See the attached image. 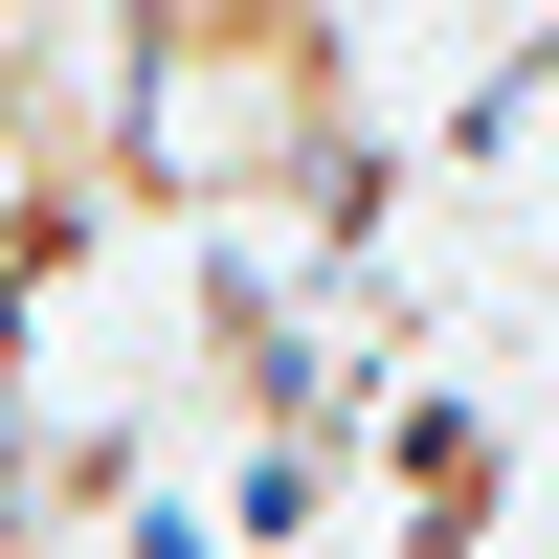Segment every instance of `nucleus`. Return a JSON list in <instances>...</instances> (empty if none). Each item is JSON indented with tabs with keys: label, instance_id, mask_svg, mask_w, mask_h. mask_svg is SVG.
I'll list each match as a JSON object with an SVG mask.
<instances>
[{
	"label": "nucleus",
	"instance_id": "f257e3e1",
	"mask_svg": "<svg viewBox=\"0 0 559 559\" xmlns=\"http://www.w3.org/2000/svg\"><path fill=\"white\" fill-rule=\"evenodd\" d=\"M134 179L157 202H292L336 157V0H134Z\"/></svg>",
	"mask_w": 559,
	"mask_h": 559
}]
</instances>
